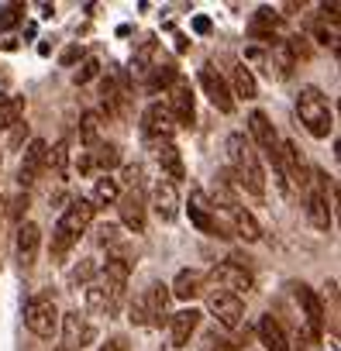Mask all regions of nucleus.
I'll return each instance as SVG.
<instances>
[{"mask_svg":"<svg viewBox=\"0 0 341 351\" xmlns=\"http://www.w3.org/2000/svg\"><path fill=\"white\" fill-rule=\"evenodd\" d=\"M259 337H262V344L269 351H290V337H286V330L279 327L276 317H262L259 320Z\"/></svg>","mask_w":341,"mask_h":351,"instance_id":"5701e85b","label":"nucleus"},{"mask_svg":"<svg viewBox=\"0 0 341 351\" xmlns=\"http://www.w3.org/2000/svg\"><path fill=\"white\" fill-rule=\"evenodd\" d=\"M90 158H93V165H100V169L107 172V169H114V165L121 162V148H117L114 141H104V145H97V152H93Z\"/></svg>","mask_w":341,"mask_h":351,"instance_id":"7c9ffc66","label":"nucleus"},{"mask_svg":"<svg viewBox=\"0 0 341 351\" xmlns=\"http://www.w3.org/2000/svg\"><path fill=\"white\" fill-rule=\"evenodd\" d=\"M204 293H207V306H211V313H214L224 327H238V324H242V313H245L242 296H231V293L214 289V286H204Z\"/></svg>","mask_w":341,"mask_h":351,"instance_id":"6e6552de","label":"nucleus"},{"mask_svg":"<svg viewBox=\"0 0 341 351\" xmlns=\"http://www.w3.org/2000/svg\"><path fill=\"white\" fill-rule=\"evenodd\" d=\"M187 210H190V221H193L197 231L214 234V238H231V228L224 221H217V210H214V204H211V197L204 190H193L190 193V207Z\"/></svg>","mask_w":341,"mask_h":351,"instance_id":"20e7f679","label":"nucleus"},{"mask_svg":"<svg viewBox=\"0 0 341 351\" xmlns=\"http://www.w3.org/2000/svg\"><path fill=\"white\" fill-rule=\"evenodd\" d=\"M97 238H100V245H110V241H117V228H114V224H104V228L97 231Z\"/></svg>","mask_w":341,"mask_h":351,"instance_id":"e433bc0d","label":"nucleus"},{"mask_svg":"<svg viewBox=\"0 0 341 351\" xmlns=\"http://www.w3.org/2000/svg\"><path fill=\"white\" fill-rule=\"evenodd\" d=\"M80 138H83V145H97V114H83Z\"/></svg>","mask_w":341,"mask_h":351,"instance_id":"f704fd0d","label":"nucleus"},{"mask_svg":"<svg viewBox=\"0 0 341 351\" xmlns=\"http://www.w3.org/2000/svg\"><path fill=\"white\" fill-rule=\"evenodd\" d=\"M228 158H231L238 186H245L252 197H262L266 193V172H262V162H259V152H255L252 138L228 134Z\"/></svg>","mask_w":341,"mask_h":351,"instance_id":"f257e3e1","label":"nucleus"},{"mask_svg":"<svg viewBox=\"0 0 341 351\" xmlns=\"http://www.w3.org/2000/svg\"><path fill=\"white\" fill-rule=\"evenodd\" d=\"M296 300L303 306V324H307L303 334H307V341H317L320 330H324V303L310 286H296Z\"/></svg>","mask_w":341,"mask_h":351,"instance_id":"1a4fd4ad","label":"nucleus"},{"mask_svg":"<svg viewBox=\"0 0 341 351\" xmlns=\"http://www.w3.org/2000/svg\"><path fill=\"white\" fill-rule=\"evenodd\" d=\"M21 114H25V100L21 97H4V100H0V128L18 124Z\"/></svg>","mask_w":341,"mask_h":351,"instance_id":"c85d7f7f","label":"nucleus"},{"mask_svg":"<svg viewBox=\"0 0 341 351\" xmlns=\"http://www.w3.org/2000/svg\"><path fill=\"white\" fill-rule=\"evenodd\" d=\"M121 221L134 234L145 231V197H141V190H131L128 197H121Z\"/></svg>","mask_w":341,"mask_h":351,"instance_id":"aec40b11","label":"nucleus"},{"mask_svg":"<svg viewBox=\"0 0 341 351\" xmlns=\"http://www.w3.org/2000/svg\"><path fill=\"white\" fill-rule=\"evenodd\" d=\"M248 131H252L255 145L262 148V155L272 162L276 180H283V172H279V138H276V128L269 124V117H266L262 110H252V117H248Z\"/></svg>","mask_w":341,"mask_h":351,"instance_id":"0eeeda50","label":"nucleus"},{"mask_svg":"<svg viewBox=\"0 0 341 351\" xmlns=\"http://www.w3.org/2000/svg\"><path fill=\"white\" fill-rule=\"evenodd\" d=\"M169 114H173V121H176V128L180 124H193V117H197V107H193V90H190V83L187 80H176L173 86H169Z\"/></svg>","mask_w":341,"mask_h":351,"instance_id":"9d476101","label":"nucleus"},{"mask_svg":"<svg viewBox=\"0 0 341 351\" xmlns=\"http://www.w3.org/2000/svg\"><path fill=\"white\" fill-rule=\"evenodd\" d=\"M86 341H93V327H83L80 313H69L66 317V351H73L76 344L83 348Z\"/></svg>","mask_w":341,"mask_h":351,"instance_id":"b1692460","label":"nucleus"},{"mask_svg":"<svg viewBox=\"0 0 341 351\" xmlns=\"http://www.w3.org/2000/svg\"><path fill=\"white\" fill-rule=\"evenodd\" d=\"M21 14H25V4H0V32L14 28L21 21Z\"/></svg>","mask_w":341,"mask_h":351,"instance_id":"473e14b6","label":"nucleus"},{"mask_svg":"<svg viewBox=\"0 0 341 351\" xmlns=\"http://www.w3.org/2000/svg\"><path fill=\"white\" fill-rule=\"evenodd\" d=\"M204 348H207V351H228V341H221V337H217V334H211V337H207V344H204Z\"/></svg>","mask_w":341,"mask_h":351,"instance_id":"4c0bfd02","label":"nucleus"},{"mask_svg":"<svg viewBox=\"0 0 341 351\" xmlns=\"http://www.w3.org/2000/svg\"><path fill=\"white\" fill-rule=\"evenodd\" d=\"M180 80V73H176V66L173 62H155L148 73H145V83H148V90H158V86H173Z\"/></svg>","mask_w":341,"mask_h":351,"instance_id":"393cba45","label":"nucleus"},{"mask_svg":"<svg viewBox=\"0 0 341 351\" xmlns=\"http://www.w3.org/2000/svg\"><path fill=\"white\" fill-rule=\"evenodd\" d=\"M152 152H155V162L162 165V172L169 176V183H176L187 176L183 169V158H180V148L173 141H152Z\"/></svg>","mask_w":341,"mask_h":351,"instance_id":"2eb2a0df","label":"nucleus"},{"mask_svg":"<svg viewBox=\"0 0 341 351\" xmlns=\"http://www.w3.org/2000/svg\"><path fill=\"white\" fill-rule=\"evenodd\" d=\"M165 310H169V286H158L155 282L131 306V320L134 324H162L165 320Z\"/></svg>","mask_w":341,"mask_h":351,"instance_id":"39448f33","label":"nucleus"},{"mask_svg":"<svg viewBox=\"0 0 341 351\" xmlns=\"http://www.w3.org/2000/svg\"><path fill=\"white\" fill-rule=\"evenodd\" d=\"M204 286H207L204 272H197V269H183V272L173 279V286H169V296H180V300H197V296L204 293Z\"/></svg>","mask_w":341,"mask_h":351,"instance_id":"6ab92c4d","label":"nucleus"},{"mask_svg":"<svg viewBox=\"0 0 341 351\" xmlns=\"http://www.w3.org/2000/svg\"><path fill=\"white\" fill-rule=\"evenodd\" d=\"M296 114L303 121V128L314 134V138H327L331 134V107H327V97L317 90V86H303L300 97H296Z\"/></svg>","mask_w":341,"mask_h":351,"instance_id":"7ed1b4c3","label":"nucleus"},{"mask_svg":"<svg viewBox=\"0 0 341 351\" xmlns=\"http://www.w3.org/2000/svg\"><path fill=\"white\" fill-rule=\"evenodd\" d=\"M193 28H197L200 35H207V32H211V21H207V18H197V21H193Z\"/></svg>","mask_w":341,"mask_h":351,"instance_id":"a19ab883","label":"nucleus"},{"mask_svg":"<svg viewBox=\"0 0 341 351\" xmlns=\"http://www.w3.org/2000/svg\"><path fill=\"white\" fill-rule=\"evenodd\" d=\"M0 100H4V93H0Z\"/></svg>","mask_w":341,"mask_h":351,"instance_id":"79ce46f5","label":"nucleus"},{"mask_svg":"<svg viewBox=\"0 0 341 351\" xmlns=\"http://www.w3.org/2000/svg\"><path fill=\"white\" fill-rule=\"evenodd\" d=\"M76 59H80V49H66V52H62V62H66V66H73Z\"/></svg>","mask_w":341,"mask_h":351,"instance_id":"ea45409f","label":"nucleus"},{"mask_svg":"<svg viewBox=\"0 0 341 351\" xmlns=\"http://www.w3.org/2000/svg\"><path fill=\"white\" fill-rule=\"evenodd\" d=\"M141 131H145L148 141H169L173 131H176V121H173V114H169L165 104H152L141 117Z\"/></svg>","mask_w":341,"mask_h":351,"instance_id":"9b49d317","label":"nucleus"},{"mask_svg":"<svg viewBox=\"0 0 341 351\" xmlns=\"http://www.w3.org/2000/svg\"><path fill=\"white\" fill-rule=\"evenodd\" d=\"M200 86H204V93H207V100L221 110V114H231L235 110V100H231V90H228V83L221 80V73L207 62L204 69H200Z\"/></svg>","mask_w":341,"mask_h":351,"instance_id":"ddd939ff","label":"nucleus"},{"mask_svg":"<svg viewBox=\"0 0 341 351\" xmlns=\"http://www.w3.org/2000/svg\"><path fill=\"white\" fill-rule=\"evenodd\" d=\"M197 324H200V310H193V306L169 317V334H173V344H176V348L190 344V334L197 330Z\"/></svg>","mask_w":341,"mask_h":351,"instance_id":"a211bd4d","label":"nucleus"},{"mask_svg":"<svg viewBox=\"0 0 341 351\" xmlns=\"http://www.w3.org/2000/svg\"><path fill=\"white\" fill-rule=\"evenodd\" d=\"M128 276H131V265L124 258H107V265H104V289L121 300V293L128 286Z\"/></svg>","mask_w":341,"mask_h":351,"instance_id":"4be33fe9","label":"nucleus"},{"mask_svg":"<svg viewBox=\"0 0 341 351\" xmlns=\"http://www.w3.org/2000/svg\"><path fill=\"white\" fill-rule=\"evenodd\" d=\"M59 351H66V348H59Z\"/></svg>","mask_w":341,"mask_h":351,"instance_id":"37998d69","label":"nucleus"},{"mask_svg":"<svg viewBox=\"0 0 341 351\" xmlns=\"http://www.w3.org/2000/svg\"><path fill=\"white\" fill-rule=\"evenodd\" d=\"M124 180L131 183V190H141V180H145V169H141V165H128V169H124Z\"/></svg>","mask_w":341,"mask_h":351,"instance_id":"c9c22d12","label":"nucleus"},{"mask_svg":"<svg viewBox=\"0 0 341 351\" xmlns=\"http://www.w3.org/2000/svg\"><path fill=\"white\" fill-rule=\"evenodd\" d=\"M231 221H235V234L238 238H245V241H259L262 238V231H259V224H255V217L248 214V210H231Z\"/></svg>","mask_w":341,"mask_h":351,"instance_id":"bb28decb","label":"nucleus"},{"mask_svg":"<svg viewBox=\"0 0 341 351\" xmlns=\"http://www.w3.org/2000/svg\"><path fill=\"white\" fill-rule=\"evenodd\" d=\"M97 73H100V62L90 56V59H83V66L76 69V76H73V80H76V86H83V83H90Z\"/></svg>","mask_w":341,"mask_h":351,"instance_id":"72a5a7b5","label":"nucleus"},{"mask_svg":"<svg viewBox=\"0 0 341 351\" xmlns=\"http://www.w3.org/2000/svg\"><path fill=\"white\" fill-rule=\"evenodd\" d=\"M231 80H235V93H238V97L252 100V97L259 93V86H255V76H252V69H248L245 62L231 69Z\"/></svg>","mask_w":341,"mask_h":351,"instance_id":"cd10ccee","label":"nucleus"},{"mask_svg":"<svg viewBox=\"0 0 341 351\" xmlns=\"http://www.w3.org/2000/svg\"><path fill=\"white\" fill-rule=\"evenodd\" d=\"M45 152H49V145H45L42 138H35V141L28 145L25 162H21V169H18V183H21V186H32V183L38 180V172L45 169Z\"/></svg>","mask_w":341,"mask_h":351,"instance_id":"dca6fc26","label":"nucleus"},{"mask_svg":"<svg viewBox=\"0 0 341 351\" xmlns=\"http://www.w3.org/2000/svg\"><path fill=\"white\" fill-rule=\"evenodd\" d=\"M121 197V186H117V180H110V176H104V180H97V186H93V207L97 204H114Z\"/></svg>","mask_w":341,"mask_h":351,"instance_id":"c756f323","label":"nucleus"},{"mask_svg":"<svg viewBox=\"0 0 341 351\" xmlns=\"http://www.w3.org/2000/svg\"><path fill=\"white\" fill-rule=\"evenodd\" d=\"M276 25H279V14L269 11V8H259L255 18H252V35H255V38H272ZM272 42H276V38H272Z\"/></svg>","mask_w":341,"mask_h":351,"instance_id":"a878e982","label":"nucleus"},{"mask_svg":"<svg viewBox=\"0 0 341 351\" xmlns=\"http://www.w3.org/2000/svg\"><path fill=\"white\" fill-rule=\"evenodd\" d=\"M25 324L38 337H56V330H59V310H56V303L45 300V296H32L25 303Z\"/></svg>","mask_w":341,"mask_h":351,"instance_id":"423d86ee","label":"nucleus"},{"mask_svg":"<svg viewBox=\"0 0 341 351\" xmlns=\"http://www.w3.org/2000/svg\"><path fill=\"white\" fill-rule=\"evenodd\" d=\"M100 351H128V341H124V337H110Z\"/></svg>","mask_w":341,"mask_h":351,"instance_id":"58836bf2","label":"nucleus"},{"mask_svg":"<svg viewBox=\"0 0 341 351\" xmlns=\"http://www.w3.org/2000/svg\"><path fill=\"white\" fill-rule=\"evenodd\" d=\"M38 245H42V231H38L35 224H21V228H18V241H14V248H18V262H21L25 269L35 262Z\"/></svg>","mask_w":341,"mask_h":351,"instance_id":"412c9836","label":"nucleus"},{"mask_svg":"<svg viewBox=\"0 0 341 351\" xmlns=\"http://www.w3.org/2000/svg\"><path fill=\"white\" fill-rule=\"evenodd\" d=\"M66 162H69V145L66 141H56L52 152H45V165H52L59 176H66Z\"/></svg>","mask_w":341,"mask_h":351,"instance_id":"2f4dec72","label":"nucleus"},{"mask_svg":"<svg viewBox=\"0 0 341 351\" xmlns=\"http://www.w3.org/2000/svg\"><path fill=\"white\" fill-rule=\"evenodd\" d=\"M211 282H214V289H224V293H231V296H242V293L252 289V276H248L242 265H235V262H221V265L211 272Z\"/></svg>","mask_w":341,"mask_h":351,"instance_id":"f8f14e48","label":"nucleus"},{"mask_svg":"<svg viewBox=\"0 0 341 351\" xmlns=\"http://www.w3.org/2000/svg\"><path fill=\"white\" fill-rule=\"evenodd\" d=\"M307 186H310V183H307ZM307 217H310V224H314L317 231H327V228H331V207H327V193H324L320 183H314V186L307 190Z\"/></svg>","mask_w":341,"mask_h":351,"instance_id":"f3484780","label":"nucleus"},{"mask_svg":"<svg viewBox=\"0 0 341 351\" xmlns=\"http://www.w3.org/2000/svg\"><path fill=\"white\" fill-rule=\"evenodd\" d=\"M152 207L155 214L169 224V221H176L180 214V197H176V183H169V180H158L155 190H152Z\"/></svg>","mask_w":341,"mask_h":351,"instance_id":"4468645a","label":"nucleus"},{"mask_svg":"<svg viewBox=\"0 0 341 351\" xmlns=\"http://www.w3.org/2000/svg\"><path fill=\"white\" fill-rule=\"evenodd\" d=\"M93 210H97V207H93L90 200H73V204L66 207V214L59 217L56 234H52V255H56V258H62V255L76 245V238L90 228Z\"/></svg>","mask_w":341,"mask_h":351,"instance_id":"f03ea898","label":"nucleus"}]
</instances>
